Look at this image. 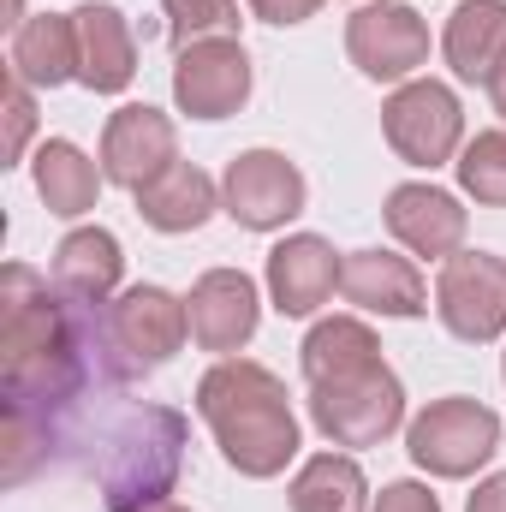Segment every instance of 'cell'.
I'll return each instance as SVG.
<instances>
[{
  "mask_svg": "<svg viewBox=\"0 0 506 512\" xmlns=\"http://www.w3.org/2000/svg\"><path fill=\"white\" fill-rule=\"evenodd\" d=\"M90 316L84 304L48 292V280L24 262L0 274V393H6V435H0V477L24 483L48 465L60 441V417L90 387Z\"/></svg>",
  "mask_w": 506,
  "mask_h": 512,
  "instance_id": "cell-1",
  "label": "cell"
},
{
  "mask_svg": "<svg viewBox=\"0 0 506 512\" xmlns=\"http://www.w3.org/2000/svg\"><path fill=\"white\" fill-rule=\"evenodd\" d=\"M197 411L215 429V447L239 477L268 483L298 459V417H292L286 382L251 358H221L197 382Z\"/></svg>",
  "mask_w": 506,
  "mask_h": 512,
  "instance_id": "cell-2",
  "label": "cell"
},
{
  "mask_svg": "<svg viewBox=\"0 0 506 512\" xmlns=\"http://www.w3.org/2000/svg\"><path fill=\"white\" fill-rule=\"evenodd\" d=\"M185 441L191 423L173 405H131L126 417L102 435V459H96V483H102V507L108 512H149L161 507L185 471Z\"/></svg>",
  "mask_w": 506,
  "mask_h": 512,
  "instance_id": "cell-3",
  "label": "cell"
},
{
  "mask_svg": "<svg viewBox=\"0 0 506 512\" xmlns=\"http://www.w3.org/2000/svg\"><path fill=\"white\" fill-rule=\"evenodd\" d=\"M185 334V298H173L167 286H131L114 304H102V370L114 382H143L179 358Z\"/></svg>",
  "mask_w": 506,
  "mask_h": 512,
  "instance_id": "cell-4",
  "label": "cell"
},
{
  "mask_svg": "<svg viewBox=\"0 0 506 512\" xmlns=\"http://www.w3.org/2000/svg\"><path fill=\"white\" fill-rule=\"evenodd\" d=\"M310 423L334 447H381L405 423V387L381 358L364 370L310 382Z\"/></svg>",
  "mask_w": 506,
  "mask_h": 512,
  "instance_id": "cell-5",
  "label": "cell"
},
{
  "mask_svg": "<svg viewBox=\"0 0 506 512\" xmlns=\"http://www.w3.org/2000/svg\"><path fill=\"white\" fill-rule=\"evenodd\" d=\"M495 447H501V417H495L489 405L465 399V393H447V399L423 405V411L405 423V453H411V465L429 471V477H447V483L483 471V465L495 459Z\"/></svg>",
  "mask_w": 506,
  "mask_h": 512,
  "instance_id": "cell-6",
  "label": "cell"
},
{
  "mask_svg": "<svg viewBox=\"0 0 506 512\" xmlns=\"http://www.w3.org/2000/svg\"><path fill=\"white\" fill-rule=\"evenodd\" d=\"M381 131L399 161L411 167H447L465 137V108L441 78H411L381 102Z\"/></svg>",
  "mask_w": 506,
  "mask_h": 512,
  "instance_id": "cell-7",
  "label": "cell"
},
{
  "mask_svg": "<svg viewBox=\"0 0 506 512\" xmlns=\"http://www.w3.org/2000/svg\"><path fill=\"white\" fill-rule=\"evenodd\" d=\"M435 316L453 340L489 346L506 334V256L495 251H453L435 280Z\"/></svg>",
  "mask_w": 506,
  "mask_h": 512,
  "instance_id": "cell-8",
  "label": "cell"
},
{
  "mask_svg": "<svg viewBox=\"0 0 506 512\" xmlns=\"http://www.w3.org/2000/svg\"><path fill=\"white\" fill-rule=\"evenodd\" d=\"M346 54L376 84H411V72L429 60V24L405 0H364L346 18Z\"/></svg>",
  "mask_w": 506,
  "mask_h": 512,
  "instance_id": "cell-9",
  "label": "cell"
},
{
  "mask_svg": "<svg viewBox=\"0 0 506 512\" xmlns=\"http://www.w3.org/2000/svg\"><path fill=\"white\" fill-rule=\"evenodd\" d=\"M304 197H310V185H304V173L280 149H245V155L227 161L221 209L239 227H251V233H274V227L298 221L304 215Z\"/></svg>",
  "mask_w": 506,
  "mask_h": 512,
  "instance_id": "cell-10",
  "label": "cell"
},
{
  "mask_svg": "<svg viewBox=\"0 0 506 512\" xmlns=\"http://www.w3.org/2000/svg\"><path fill=\"white\" fill-rule=\"evenodd\" d=\"M251 84H256V72H251V54H245L239 36L191 42L173 60V102L191 120H227V114H239L251 102Z\"/></svg>",
  "mask_w": 506,
  "mask_h": 512,
  "instance_id": "cell-11",
  "label": "cell"
},
{
  "mask_svg": "<svg viewBox=\"0 0 506 512\" xmlns=\"http://www.w3.org/2000/svg\"><path fill=\"white\" fill-rule=\"evenodd\" d=\"M173 161H179V131H173V120L161 108L126 102V108L108 114V131H102V173H108V185H120V191L137 197Z\"/></svg>",
  "mask_w": 506,
  "mask_h": 512,
  "instance_id": "cell-12",
  "label": "cell"
},
{
  "mask_svg": "<svg viewBox=\"0 0 506 512\" xmlns=\"http://www.w3.org/2000/svg\"><path fill=\"white\" fill-rule=\"evenodd\" d=\"M185 316H191V340H197L203 352L233 358L239 346H251L256 322H262L256 280L245 274V268H209V274L191 286Z\"/></svg>",
  "mask_w": 506,
  "mask_h": 512,
  "instance_id": "cell-13",
  "label": "cell"
},
{
  "mask_svg": "<svg viewBox=\"0 0 506 512\" xmlns=\"http://www.w3.org/2000/svg\"><path fill=\"white\" fill-rule=\"evenodd\" d=\"M340 274H346V262H340V251H334L328 239L292 233V239H280V245L268 251V298H274L280 316L298 322V316H316V310L334 298Z\"/></svg>",
  "mask_w": 506,
  "mask_h": 512,
  "instance_id": "cell-14",
  "label": "cell"
},
{
  "mask_svg": "<svg viewBox=\"0 0 506 512\" xmlns=\"http://www.w3.org/2000/svg\"><path fill=\"white\" fill-rule=\"evenodd\" d=\"M381 221H387V233L411 256H435V262L465 251V227H471V215L459 209V197L441 191V185H393Z\"/></svg>",
  "mask_w": 506,
  "mask_h": 512,
  "instance_id": "cell-15",
  "label": "cell"
},
{
  "mask_svg": "<svg viewBox=\"0 0 506 512\" xmlns=\"http://www.w3.org/2000/svg\"><path fill=\"white\" fill-rule=\"evenodd\" d=\"M72 30H78V84L96 96H120L137 78L131 18L108 0H84V6H72Z\"/></svg>",
  "mask_w": 506,
  "mask_h": 512,
  "instance_id": "cell-16",
  "label": "cell"
},
{
  "mask_svg": "<svg viewBox=\"0 0 506 512\" xmlns=\"http://www.w3.org/2000/svg\"><path fill=\"white\" fill-rule=\"evenodd\" d=\"M340 292H346V304H358L370 316H399V322L429 310V286H423L417 262L393 251H352L346 274H340Z\"/></svg>",
  "mask_w": 506,
  "mask_h": 512,
  "instance_id": "cell-17",
  "label": "cell"
},
{
  "mask_svg": "<svg viewBox=\"0 0 506 512\" xmlns=\"http://www.w3.org/2000/svg\"><path fill=\"white\" fill-rule=\"evenodd\" d=\"M120 274H126V251L108 227H78L54 251V292L84 310H102L120 292Z\"/></svg>",
  "mask_w": 506,
  "mask_h": 512,
  "instance_id": "cell-18",
  "label": "cell"
},
{
  "mask_svg": "<svg viewBox=\"0 0 506 512\" xmlns=\"http://www.w3.org/2000/svg\"><path fill=\"white\" fill-rule=\"evenodd\" d=\"M12 78H24L30 90H60L78 78V30L72 12H36L12 30Z\"/></svg>",
  "mask_w": 506,
  "mask_h": 512,
  "instance_id": "cell-19",
  "label": "cell"
},
{
  "mask_svg": "<svg viewBox=\"0 0 506 512\" xmlns=\"http://www.w3.org/2000/svg\"><path fill=\"white\" fill-rule=\"evenodd\" d=\"M441 54L453 66V78L489 84L495 66L506 60V0H465V6H453L447 30H441Z\"/></svg>",
  "mask_w": 506,
  "mask_h": 512,
  "instance_id": "cell-20",
  "label": "cell"
},
{
  "mask_svg": "<svg viewBox=\"0 0 506 512\" xmlns=\"http://www.w3.org/2000/svg\"><path fill=\"white\" fill-rule=\"evenodd\" d=\"M215 209H221V185L191 161H173L155 185L137 191V215L155 233H197Z\"/></svg>",
  "mask_w": 506,
  "mask_h": 512,
  "instance_id": "cell-21",
  "label": "cell"
},
{
  "mask_svg": "<svg viewBox=\"0 0 506 512\" xmlns=\"http://www.w3.org/2000/svg\"><path fill=\"white\" fill-rule=\"evenodd\" d=\"M30 173H36V197L48 203V215H60V221H78V215H90L96 209V197H102V167L72 143V137H48L42 149H36V161H30Z\"/></svg>",
  "mask_w": 506,
  "mask_h": 512,
  "instance_id": "cell-22",
  "label": "cell"
},
{
  "mask_svg": "<svg viewBox=\"0 0 506 512\" xmlns=\"http://www.w3.org/2000/svg\"><path fill=\"white\" fill-rule=\"evenodd\" d=\"M286 501L292 512H370V483L352 453H316L298 465Z\"/></svg>",
  "mask_w": 506,
  "mask_h": 512,
  "instance_id": "cell-23",
  "label": "cell"
},
{
  "mask_svg": "<svg viewBox=\"0 0 506 512\" xmlns=\"http://www.w3.org/2000/svg\"><path fill=\"white\" fill-rule=\"evenodd\" d=\"M381 358V340L370 322L358 316H328L304 334L298 346V364H304V382H328V376H346V370H364Z\"/></svg>",
  "mask_w": 506,
  "mask_h": 512,
  "instance_id": "cell-24",
  "label": "cell"
},
{
  "mask_svg": "<svg viewBox=\"0 0 506 512\" xmlns=\"http://www.w3.org/2000/svg\"><path fill=\"white\" fill-rule=\"evenodd\" d=\"M465 197H477L483 209H506V131H477L459 161H453Z\"/></svg>",
  "mask_w": 506,
  "mask_h": 512,
  "instance_id": "cell-25",
  "label": "cell"
},
{
  "mask_svg": "<svg viewBox=\"0 0 506 512\" xmlns=\"http://www.w3.org/2000/svg\"><path fill=\"white\" fill-rule=\"evenodd\" d=\"M161 12H167V36H173V48L215 42V36H239V24H245L239 0H161Z\"/></svg>",
  "mask_w": 506,
  "mask_h": 512,
  "instance_id": "cell-26",
  "label": "cell"
},
{
  "mask_svg": "<svg viewBox=\"0 0 506 512\" xmlns=\"http://www.w3.org/2000/svg\"><path fill=\"white\" fill-rule=\"evenodd\" d=\"M30 131H36V96H30V84L24 78H6V143H0V167H12V161H24V143H30Z\"/></svg>",
  "mask_w": 506,
  "mask_h": 512,
  "instance_id": "cell-27",
  "label": "cell"
},
{
  "mask_svg": "<svg viewBox=\"0 0 506 512\" xmlns=\"http://www.w3.org/2000/svg\"><path fill=\"white\" fill-rule=\"evenodd\" d=\"M370 512H441V501H435L423 483H411V477H405V483H387Z\"/></svg>",
  "mask_w": 506,
  "mask_h": 512,
  "instance_id": "cell-28",
  "label": "cell"
},
{
  "mask_svg": "<svg viewBox=\"0 0 506 512\" xmlns=\"http://www.w3.org/2000/svg\"><path fill=\"white\" fill-rule=\"evenodd\" d=\"M262 24H304V18H316V6L322 0H245Z\"/></svg>",
  "mask_w": 506,
  "mask_h": 512,
  "instance_id": "cell-29",
  "label": "cell"
},
{
  "mask_svg": "<svg viewBox=\"0 0 506 512\" xmlns=\"http://www.w3.org/2000/svg\"><path fill=\"white\" fill-rule=\"evenodd\" d=\"M465 512H506V471L483 477V483H477V495L465 501Z\"/></svg>",
  "mask_w": 506,
  "mask_h": 512,
  "instance_id": "cell-30",
  "label": "cell"
},
{
  "mask_svg": "<svg viewBox=\"0 0 506 512\" xmlns=\"http://www.w3.org/2000/svg\"><path fill=\"white\" fill-rule=\"evenodd\" d=\"M483 90H489V102H495V114H501V120H506V60H501V66H495V78H489Z\"/></svg>",
  "mask_w": 506,
  "mask_h": 512,
  "instance_id": "cell-31",
  "label": "cell"
},
{
  "mask_svg": "<svg viewBox=\"0 0 506 512\" xmlns=\"http://www.w3.org/2000/svg\"><path fill=\"white\" fill-rule=\"evenodd\" d=\"M149 512H191V507H173V501H161V507H149Z\"/></svg>",
  "mask_w": 506,
  "mask_h": 512,
  "instance_id": "cell-32",
  "label": "cell"
},
{
  "mask_svg": "<svg viewBox=\"0 0 506 512\" xmlns=\"http://www.w3.org/2000/svg\"><path fill=\"white\" fill-rule=\"evenodd\" d=\"M501 376H506V358H501Z\"/></svg>",
  "mask_w": 506,
  "mask_h": 512,
  "instance_id": "cell-33",
  "label": "cell"
}]
</instances>
